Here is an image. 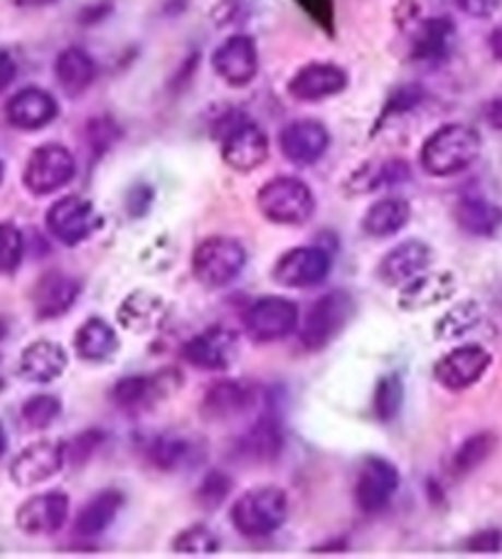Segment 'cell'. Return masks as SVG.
Returning <instances> with one entry per match:
<instances>
[{
  "label": "cell",
  "mask_w": 502,
  "mask_h": 559,
  "mask_svg": "<svg viewBox=\"0 0 502 559\" xmlns=\"http://www.w3.org/2000/svg\"><path fill=\"white\" fill-rule=\"evenodd\" d=\"M482 148L480 133L468 123H446L431 133L421 146V168L433 178H449L468 170Z\"/></svg>",
  "instance_id": "cell-1"
},
{
  "label": "cell",
  "mask_w": 502,
  "mask_h": 559,
  "mask_svg": "<svg viewBox=\"0 0 502 559\" xmlns=\"http://www.w3.org/2000/svg\"><path fill=\"white\" fill-rule=\"evenodd\" d=\"M291 503L284 488L259 486L241 493L229 510V520L241 537L264 539L284 527Z\"/></svg>",
  "instance_id": "cell-2"
},
{
  "label": "cell",
  "mask_w": 502,
  "mask_h": 559,
  "mask_svg": "<svg viewBox=\"0 0 502 559\" xmlns=\"http://www.w3.org/2000/svg\"><path fill=\"white\" fill-rule=\"evenodd\" d=\"M256 207L264 219L282 227H301L315 215V195L303 180L278 176L256 192Z\"/></svg>",
  "instance_id": "cell-3"
},
{
  "label": "cell",
  "mask_w": 502,
  "mask_h": 559,
  "mask_svg": "<svg viewBox=\"0 0 502 559\" xmlns=\"http://www.w3.org/2000/svg\"><path fill=\"white\" fill-rule=\"evenodd\" d=\"M247 266V249L231 237H210L192 252V276L205 288H225Z\"/></svg>",
  "instance_id": "cell-4"
},
{
  "label": "cell",
  "mask_w": 502,
  "mask_h": 559,
  "mask_svg": "<svg viewBox=\"0 0 502 559\" xmlns=\"http://www.w3.org/2000/svg\"><path fill=\"white\" fill-rule=\"evenodd\" d=\"M355 316V298L347 292H331L315 298L301 325V345L308 353H318L340 335Z\"/></svg>",
  "instance_id": "cell-5"
},
{
  "label": "cell",
  "mask_w": 502,
  "mask_h": 559,
  "mask_svg": "<svg viewBox=\"0 0 502 559\" xmlns=\"http://www.w3.org/2000/svg\"><path fill=\"white\" fill-rule=\"evenodd\" d=\"M76 176V160L70 148L62 143H45L37 146L23 170V186L31 195L45 198L70 186Z\"/></svg>",
  "instance_id": "cell-6"
},
{
  "label": "cell",
  "mask_w": 502,
  "mask_h": 559,
  "mask_svg": "<svg viewBox=\"0 0 502 559\" xmlns=\"http://www.w3.org/2000/svg\"><path fill=\"white\" fill-rule=\"evenodd\" d=\"M182 384L178 370H160L156 374H129L111 388V402L125 414H143L158 407L163 400L176 394Z\"/></svg>",
  "instance_id": "cell-7"
},
{
  "label": "cell",
  "mask_w": 502,
  "mask_h": 559,
  "mask_svg": "<svg viewBox=\"0 0 502 559\" xmlns=\"http://www.w3.org/2000/svg\"><path fill=\"white\" fill-rule=\"evenodd\" d=\"M219 151L222 160L227 163L231 170L237 173H251L262 168L268 160V136L259 123L249 119H239L235 114L231 123H225L219 133Z\"/></svg>",
  "instance_id": "cell-8"
},
{
  "label": "cell",
  "mask_w": 502,
  "mask_h": 559,
  "mask_svg": "<svg viewBox=\"0 0 502 559\" xmlns=\"http://www.w3.org/2000/svg\"><path fill=\"white\" fill-rule=\"evenodd\" d=\"M301 313L291 298L264 296L251 304L244 313V328L251 341L278 343L298 331Z\"/></svg>",
  "instance_id": "cell-9"
},
{
  "label": "cell",
  "mask_w": 502,
  "mask_h": 559,
  "mask_svg": "<svg viewBox=\"0 0 502 559\" xmlns=\"http://www.w3.org/2000/svg\"><path fill=\"white\" fill-rule=\"evenodd\" d=\"M45 225L62 247H80L99 229V215L86 198L64 195L47 210Z\"/></svg>",
  "instance_id": "cell-10"
},
{
  "label": "cell",
  "mask_w": 502,
  "mask_h": 559,
  "mask_svg": "<svg viewBox=\"0 0 502 559\" xmlns=\"http://www.w3.org/2000/svg\"><path fill=\"white\" fill-rule=\"evenodd\" d=\"M333 269V257L323 247H294L276 259L272 269L274 284L284 288L321 286Z\"/></svg>",
  "instance_id": "cell-11"
},
{
  "label": "cell",
  "mask_w": 502,
  "mask_h": 559,
  "mask_svg": "<svg viewBox=\"0 0 502 559\" xmlns=\"http://www.w3.org/2000/svg\"><path fill=\"white\" fill-rule=\"evenodd\" d=\"M284 424L274 407L272 397H266L264 407L259 409L254 424H249L247 431L237 441V456L251 464H274L284 451Z\"/></svg>",
  "instance_id": "cell-12"
},
{
  "label": "cell",
  "mask_w": 502,
  "mask_h": 559,
  "mask_svg": "<svg viewBox=\"0 0 502 559\" xmlns=\"http://www.w3.org/2000/svg\"><path fill=\"white\" fill-rule=\"evenodd\" d=\"M399 468L390 459L364 456L355 480V503L362 513H380L399 490Z\"/></svg>",
  "instance_id": "cell-13"
},
{
  "label": "cell",
  "mask_w": 502,
  "mask_h": 559,
  "mask_svg": "<svg viewBox=\"0 0 502 559\" xmlns=\"http://www.w3.org/2000/svg\"><path fill=\"white\" fill-rule=\"evenodd\" d=\"M268 394L244 380H219L202 400V414L207 421H231L251 409H262Z\"/></svg>",
  "instance_id": "cell-14"
},
{
  "label": "cell",
  "mask_w": 502,
  "mask_h": 559,
  "mask_svg": "<svg viewBox=\"0 0 502 559\" xmlns=\"http://www.w3.org/2000/svg\"><path fill=\"white\" fill-rule=\"evenodd\" d=\"M182 360L198 370L207 372H225L231 368L239 353V338L235 331L225 325H212L205 331L192 335V338L182 345Z\"/></svg>",
  "instance_id": "cell-15"
},
{
  "label": "cell",
  "mask_w": 502,
  "mask_h": 559,
  "mask_svg": "<svg viewBox=\"0 0 502 559\" xmlns=\"http://www.w3.org/2000/svg\"><path fill=\"white\" fill-rule=\"evenodd\" d=\"M490 365L492 355L482 345H458V348H453L433 365V378H437L443 390L463 392L478 384L482 374L490 370Z\"/></svg>",
  "instance_id": "cell-16"
},
{
  "label": "cell",
  "mask_w": 502,
  "mask_h": 559,
  "mask_svg": "<svg viewBox=\"0 0 502 559\" xmlns=\"http://www.w3.org/2000/svg\"><path fill=\"white\" fill-rule=\"evenodd\" d=\"M67 466L62 441H35L11 464V480L17 488H35L55 478Z\"/></svg>",
  "instance_id": "cell-17"
},
{
  "label": "cell",
  "mask_w": 502,
  "mask_h": 559,
  "mask_svg": "<svg viewBox=\"0 0 502 559\" xmlns=\"http://www.w3.org/2000/svg\"><path fill=\"white\" fill-rule=\"evenodd\" d=\"M212 70L235 90L254 82L259 74V50L254 37L231 35L225 43H219L217 50L212 52Z\"/></svg>",
  "instance_id": "cell-18"
},
{
  "label": "cell",
  "mask_w": 502,
  "mask_h": 559,
  "mask_svg": "<svg viewBox=\"0 0 502 559\" xmlns=\"http://www.w3.org/2000/svg\"><path fill=\"white\" fill-rule=\"evenodd\" d=\"M278 148H282L284 158L298 168L315 166L331 148V131L315 119H298L286 123L278 133Z\"/></svg>",
  "instance_id": "cell-19"
},
{
  "label": "cell",
  "mask_w": 502,
  "mask_h": 559,
  "mask_svg": "<svg viewBox=\"0 0 502 559\" xmlns=\"http://www.w3.org/2000/svg\"><path fill=\"white\" fill-rule=\"evenodd\" d=\"M67 518H70V498L62 490H47V493L31 496L21 503L15 513V525L25 535L45 537L62 530Z\"/></svg>",
  "instance_id": "cell-20"
},
{
  "label": "cell",
  "mask_w": 502,
  "mask_h": 559,
  "mask_svg": "<svg viewBox=\"0 0 502 559\" xmlns=\"http://www.w3.org/2000/svg\"><path fill=\"white\" fill-rule=\"evenodd\" d=\"M82 296V282L67 272H45L31 294L33 311L40 321H55L70 313Z\"/></svg>",
  "instance_id": "cell-21"
},
{
  "label": "cell",
  "mask_w": 502,
  "mask_h": 559,
  "mask_svg": "<svg viewBox=\"0 0 502 559\" xmlns=\"http://www.w3.org/2000/svg\"><path fill=\"white\" fill-rule=\"evenodd\" d=\"M347 84H350V76H347L343 67H337L333 62H308L291 76V82H288V94H291L296 102L315 104L343 94L347 90Z\"/></svg>",
  "instance_id": "cell-22"
},
{
  "label": "cell",
  "mask_w": 502,
  "mask_h": 559,
  "mask_svg": "<svg viewBox=\"0 0 502 559\" xmlns=\"http://www.w3.org/2000/svg\"><path fill=\"white\" fill-rule=\"evenodd\" d=\"M60 117V104L40 86H25L5 104V119L17 131H40Z\"/></svg>",
  "instance_id": "cell-23"
},
{
  "label": "cell",
  "mask_w": 502,
  "mask_h": 559,
  "mask_svg": "<svg viewBox=\"0 0 502 559\" xmlns=\"http://www.w3.org/2000/svg\"><path fill=\"white\" fill-rule=\"evenodd\" d=\"M431 266V247L421 239H407L392 247L376 264V278L384 286H407Z\"/></svg>",
  "instance_id": "cell-24"
},
{
  "label": "cell",
  "mask_w": 502,
  "mask_h": 559,
  "mask_svg": "<svg viewBox=\"0 0 502 559\" xmlns=\"http://www.w3.org/2000/svg\"><path fill=\"white\" fill-rule=\"evenodd\" d=\"M67 365H70V355L55 341H35L25 345L17 360V372L25 382L33 384H50L60 380Z\"/></svg>",
  "instance_id": "cell-25"
},
{
  "label": "cell",
  "mask_w": 502,
  "mask_h": 559,
  "mask_svg": "<svg viewBox=\"0 0 502 559\" xmlns=\"http://www.w3.org/2000/svg\"><path fill=\"white\" fill-rule=\"evenodd\" d=\"M123 503H125V498L121 490H116V488H104L96 496H92L82 506L80 513H76V520H74L76 537L94 539V537L104 535L106 530L116 523V518H119Z\"/></svg>",
  "instance_id": "cell-26"
},
{
  "label": "cell",
  "mask_w": 502,
  "mask_h": 559,
  "mask_svg": "<svg viewBox=\"0 0 502 559\" xmlns=\"http://www.w3.org/2000/svg\"><path fill=\"white\" fill-rule=\"evenodd\" d=\"M453 292H456V278L451 272H423L407 286H402L399 308L409 313L427 311V308L449 301Z\"/></svg>",
  "instance_id": "cell-27"
},
{
  "label": "cell",
  "mask_w": 502,
  "mask_h": 559,
  "mask_svg": "<svg viewBox=\"0 0 502 559\" xmlns=\"http://www.w3.org/2000/svg\"><path fill=\"white\" fill-rule=\"evenodd\" d=\"M119 323L131 333H153L168 321V306L151 292H133L119 306Z\"/></svg>",
  "instance_id": "cell-28"
},
{
  "label": "cell",
  "mask_w": 502,
  "mask_h": 559,
  "mask_svg": "<svg viewBox=\"0 0 502 559\" xmlns=\"http://www.w3.org/2000/svg\"><path fill=\"white\" fill-rule=\"evenodd\" d=\"M121 348L119 333L113 331L109 321L99 316L86 318V321L76 328L74 333V353L76 358L86 362H106L111 360Z\"/></svg>",
  "instance_id": "cell-29"
},
{
  "label": "cell",
  "mask_w": 502,
  "mask_h": 559,
  "mask_svg": "<svg viewBox=\"0 0 502 559\" xmlns=\"http://www.w3.org/2000/svg\"><path fill=\"white\" fill-rule=\"evenodd\" d=\"M453 219L470 237H495L502 227V207L480 195H466L453 207Z\"/></svg>",
  "instance_id": "cell-30"
},
{
  "label": "cell",
  "mask_w": 502,
  "mask_h": 559,
  "mask_svg": "<svg viewBox=\"0 0 502 559\" xmlns=\"http://www.w3.org/2000/svg\"><path fill=\"white\" fill-rule=\"evenodd\" d=\"M55 76L67 96H82L96 82L94 57L82 47H67L57 55Z\"/></svg>",
  "instance_id": "cell-31"
},
{
  "label": "cell",
  "mask_w": 502,
  "mask_h": 559,
  "mask_svg": "<svg viewBox=\"0 0 502 559\" xmlns=\"http://www.w3.org/2000/svg\"><path fill=\"white\" fill-rule=\"evenodd\" d=\"M411 219V205L404 198H382L372 202L362 215V233L372 239H384L402 233Z\"/></svg>",
  "instance_id": "cell-32"
},
{
  "label": "cell",
  "mask_w": 502,
  "mask_h": 559,
  "mask_svg": "<svg viewBox=\"0 0 502 559\" xmlns=\"http://www.w3.org/2000/svg\"><path fill=\"white\" fill-rule=\"evenodd\" d=\"M456 27L449 17H429L411 33V57L419 62H439L451 52Z\"/></svg>",
  "instance_id": "cell-33"
},
{
  "label": "cell",
  "mask_w": 502,
  "mask_h": 559,
  "mask_svg": "<svg viewBox=\"0 0 502 559\" xmlns=\"http://www.w3.org/2000/svg\"><path fill=\"white\" fill-rule=\"evenodd\" d=\"M143 454H146L151 466H156L163 474H172V471L188 466L190 461L195 459L198 449L195 441H190L188 437L163 431L148 439L146 447H143Z\"/></svg>",
  "instance_id": "cell-34"
},
{
  "label": "cell",
  "mask_w": 502,
  "mask_h": 559,
  "mask_svg": "<svg viewBox=\"0 0 502 559\" xmlns=\"http://www.w3.org/2000/svg\"><path fill=\"white\" fill-rule=\"evenodd\" d=\"M409 178H411V168L402 158L370 160L352 173L350 182H347V190L355 192V195H364V192H374L380 188L399 186V182Z\"/></svg>",
  "instance_id": "cell-35"
},
{
  "label": "cell",
  "mask_w": 502,
  "mask_h": 559,
  "mask_svg": "<svg viewBox=\"0 0 502 559\" xmlns=\"http://www.w3.org/2000/svg\"><path fill=\"white\" fill-rule=\"evenodd\" d=\"M498 447V437L492 431H478L468 437L456 449V454L451 459V471L456 476H468L473 471L480 468L492 456V451Z\"/></svg>",
  "instance_id": "cell-36"
},
{
  "label": "cell",
  "mask_w": 502,
  "mask_h": 559,
  "mask_svg": "<svg viewBox=\"0 0 502 559\" xmlns=\"http://www.w3.org/2000/svg\"><path fill=\"white\" fill-rule=\"evenodd\" d=\"M170 549L180 557H212L219 552V537L207 525H192L172 537Z\"/></svg>",
  "instance_id": "cell-37"
},
{
  "label": "cell",
  "mask_w": 502,
  "mask_h": 559,
  "mask_svg": "<svg viewBox=\"0 0 502 559\" xmlns=\"http://www.w3.org/2000/svg\"><path fill=\"white\" fill-rule=\"evenodd\" d=\"M62 414V400L57 394H35L21 407V419L27 429L43 431L50 429L52 424L60 419Z\"/></svg>",
  "instance_id": "cell-38"
},
{
  "label": "cell",
  "mask_w": 502,
  "mask_h": 559,
  "mask_svg": "<svg viewBox=\"0 0 502 559\" xmlns=\"http://www.w3.org/2000/svg\"><path fill=\"white\" fill-rule=\"evenodd\" d=\"M402 404H404L402 378L399 374H384V378L376 382V388H374V397H372L374 417L380 421L397 419Z\"/></svg>",
  "instance_id": "cell-39"
},
{
  "label": "cell",
  "mask_w": 502,
  "mask_h": 559,
  "mask_svg": "<svg viewBox=\"0 0 502 559\" xmlns=\"http://www.w3.org/2000/svg\"><path fill=\"white\" fill-rule=\"evenodd\" d=\"M480 321V306L476 301H463L453 306L451 311L437 323V335L441 341H453L466 335Z\"/></svg>",
  "instance_id": "cell-40"
},
{
  "label": "cell",
  "mask_w": 502,
  "mask_h": 559,
  "mask_svg": "<svg viewBox=\"0 0 502 559\" xmlns=\"http://www.w3.org/2000/svg\"><path fill=\"white\" fill-rule=\"evenodd\" d=\"M25 257L23 233L11 222H0V276L13 274Z\"/></svg>",
  "instance_id": "cell-41"
},
{
  "label": "cell",
  "mask_w": 502,
  "mask_h": 559,
  "mask_svg": "<svg viewBox=\"0 0 502 559\" xmlns=\"http://www.w3.org/2000/svg\"><path fill=\"white\" fill-rule=\"evenodd\" d=\"M101 441H104V433L99 429H84V431H80L74 439L62 441L64 461L70 466H74V468L84 466L86 461H89L96 454V451H99Z\"/></svg>",
  "instance_id": "cell-42"
},
{
  "label": "cell",
  "mask_w": 502,
  "mask_h": 559,
  "mask_svg": "<svg viewBox=\"0 0 502 559\" xmlns=\"http://www.w3.org/2000/svg\"><path fill=\"white\" fill-rule=\"evenodd\" d=\"M231 486H235V480H231V476H227L225 471H210L198 486V503L207 510H217L229 498Z\"/></svg>",
  "instance_id": "cell-43"
},
{
  "label": "cell",
  "mask_w": 502,
  "mask_h": 559,
  "mask_svg": "<svg viewBox=\"0 0 502 559\" xmlns=\"http://www.w3.org/2000/svg\"><path fill=\"white\" fill-rule=\"evenodd\" d=\"M421 102H423V90H421V86H417V84L399 86V90L390 96L387 109H384L382 119L394 117V114H404V111L417 109V106H419Z\"/></svg>",
  "instance_id": "cell-44"
},
{
  "label": "cell",
  "mask_w": 502,
  "mask_h": 559,
  "mask_svg": "<svg viewBox=\"0 0 502 559\" xmlns=\"http://www.w3.org/2000/svg\"><path fill=\"white\" fill-rule=\"evenodd\" d=\"M466 549L476 555H495L502 549V533L500 530H480L468 539Z\"/></svg>",
  "instance_id": "cell-45"
},
{
  "label": "cell",
  "mask_w": 502,
  "mask_h": 559,
  "mask_svg": "<svg viewBox=\"0 0 502 559\" xmlns=\"http://www.w3.org/2000/svg\"><path fill=\"white\" fill-rule=\"evenodd\" d=\"M456 3L470 17H490L502 8V0H456Z\"/></svg>",
  "instance_id": "cell-46"
},
{
  "label": "cell",
  "mask_w": 502,
  "mask_h": 559,
  "mask_svg": "<svg viewBox=\"0 0 502 559\" xmlns=\"http://www.w3.org/2000/svg\"><path fill=\"white\" fill-rule=\"evenodd\" d=\"M153 202V190L148 186H136L129 195V212L131 217H143Z\"/></svg>",
  "instance_id": "cell-47"
},
{
  "label": "cell",
  "mask_w": 502,
  "mask_h": 559,
  "mask_svg": "<svg viewBox=\"0 0 502 559\" xmlns=\"http://www.w3.org/2000/svg\"><path fill=\"white\" fill-rule=\"evenodd\" d=\"M15 76H17L15 57L8 50H0V94L15 82Z\"/></svg>",
  "instance_id": "cell-48"
},
{
  "label": "cell",
  "mask_w": 502,
  "mask_h": 559,
  "mask_svg": "<svg viewBox=\"0 0 502 559\" xmlns=\"http://www.w3.org/2000/svg\"><path fill=\"white\" fill-rule=\"evenodd\" d=\"M490 52H492V57H495L498 62H502V25L500 27H495V31L490 33Z\"/></svg>",
  "instance_id": "cell-49"
},
{
  "label": "cell",
  "mask_w": 502,
  "mask_h": 559,
  "mask_svg": "<svg viewBox=\"0 0 502 559\" xmlns=\"http://www.w3.org/2000/svg\"><path fill=\"white\" fill-rule=\"evenodd\" d=\"M17 8H50L55 3H60V0H13Z\"/></svg>",
  "instance_id": "cell-50"
},
{
  "label": "cell",
  "mask_w": 502,
  "mask_h": 559,
  "mask_svg": "<svg viewBox=\"0 0 502 559\" xmlns=\"http://www.w3.org/2000/svg\"><path fill=\"white\" fill-rule=\"evenodd\" d=\"M5 451H8V437H5V429H3V424H0V459L5 456Z\"/></svg>",
  "instance_id": "cell-51"
},
{
  "label": "cell",
  "mask_w": 502,
  "mask_h": 559,
  "mask_svg": "<svg viewBox=\"0 0 502 559\" xmlns=\"http://www.w3.org/2000/svg\"><path fill=\"white\" fill-rule=\"evenodd\" d=\"M3 176H5V166H3V160H0V182H3Z\"/></svg>",
  "instance_id": "cell-52"
},
{
  "label": "cell",
  "mask_w": 502,
  "mask_h": 559,
  "mask_svg": "<svg viewBox=\"0 0 502 559\" xmlns=\"http://www.w3.org/2000/svg\"><path fill=\"white\" fill-rule=\"evenodd\" d=\"M0 388H3V374H0Z\"/></svg>",
  "instance_id": "cell-53"
}]
</instances>
